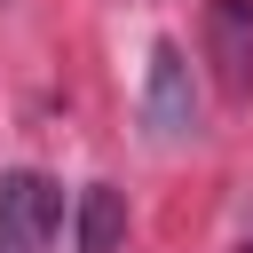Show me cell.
<instances>
[{
  "instance_id": "277c9868",
  "label": "cell",
  "mask_w": 253,
  "mask_h": 253,
  "mask_svg": "<svg viewBox=\"0 0 253 253\" xmlns=\"http://www.w3.org/2000/svg\"><path fill=\"white\" fill-rule=\"evenodd\" d=\"M119 237H126V198L111 182L79 190V253H119Z\"/></svg>"
},
{
  "instance_id": "3957f363",
  "label": "cell",
  "mask_w": 253,
  "mask_h": 253,
  "mask_svg": "<svg viewBox=\"0 0 253 253\" xmlns=\"http://www.w3.org/2000/svg\"><path fill=\"white\" fill-rule=\"evenodd\" d=\"M206 63L221 95H253V0H206Z\"/></svg>"
},
{
  "instance_id": "5b68a950",
  "label": "cell",
  "mask_w": 253,
  "mask_h": 253,
  "mask_svg": "<svg viewBox=\"0 0 253 253\" xmlns=\"http://www.w3.org/2000/svg\"><path fill=\"white\" fill-rule=\"evenodd\" d=\"M245 253H253V245H245Z\"/></svg>"
},
{
  "instance_id": "7a4b0ae2",
  "label": "cell",
  "mask_w": 253,
  "mask_h": 253,
  "mask_svg": "<svg viewBox=\"0 0 253 253\" xmlns=\"http://www.w3.org/2000/svg\"><path fill=\"white\" fill-rule=\"evenodd\" d=\"M55 229H63V198H55V182L32 174V166L0 174V253H47Z\"/></svg>"
},
{
  "instance_id": "6da1fadb",
  "label": "cell",
  "mask_w": 253,
  "mask_h": 253,
  "mask_svg": "<svg viewBox=\"0 0 253 253\" xmlns=\"http://www.w3.org/2000/svg\"><path fill=\"white\" fill-rule=\"evenodd\" d=\"M142 126L150 142H190L198 134V79H190V55L174 40L150 47V71H142Z\"/></svg>"
}]
</instances>
